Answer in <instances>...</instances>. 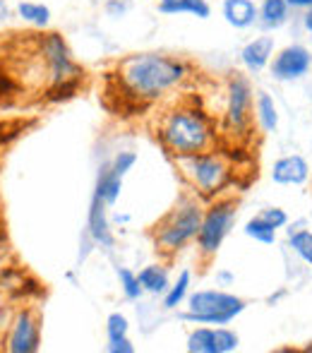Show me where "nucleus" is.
Instances as JSON below:
<instances>
[{
	"mask_svg": "<svg viewBox=\"0 0 312 353\" xmlns=\"http://www.w3.org/2000/svg\"><path fill=\"white\" fill-rule=\"evenodd\" d=\"M106 202L101 197L94 195L92 197V207H89V233L96 243L101 245H113V238H111V231H108V221H106Z\"/></svg>",
	"mask_w": 312,
	"mask_h": 353,
	"instance_id": "2eb2a0df",
	"label": "nucleus"
},
{
	"mask_svg": "<svg viewBox=\"0 0 312 353\" xmlns=\"http://www.w3.org/2000/svg\"><path fill=\"white\" fill-rule=\"evenodd\" d=\"M108 341L113 339H123V336H127V320L121 315V312H113L111 317H108Z\"/></svg>",
	"mask_w": 312,
	"mask_h": 353,
	"instance_id": "393cba45",
	"label": "nucleus"
},
{
	"mask_svg": "<svg viewBox=\"0 0 312 353\" xmlns=\"http://www.w3.org/2000/svg\"><path fill=\"white\" fill-rule=\"evenodd\" d=\"M262 216H264L267 221H269L274 228H281L286 221H289V216H286V212H284V210H279V207H271V210L262 212Z\"/></svg>",
	"mask_w": 312,
	"mask_h": 353,
	"instance_id": "a878e982",
	"label": "nucleus"
},
{
	"mask_svg": "<svg viewBox=\"0 0 312 353\" xmlns=\"http://www.w3.org/2000/svg\"><path fill=\"white\" fill-rule=\"evenodd\" d=\"M202 216L205 214L195 202H180L178 207H173L154 226L156 250L166 252V255H176L187 241H192L197 236Z\"/></svg>",
	"mask_w": 312,
	"mask_h": 353,
	"instance_id": "20e7f679",
	"label": "nucleus"
},
{
	"mask_svg": "<svg viewBox=\"0 0 312 353\" xmlns=\"http://www.w3.org/2000/svg\"><path fill=\"white\" fill-rule=\"evenodd\" d=\"M286 3L291 5V8H312V0H286Z\"/></svg>",
	"mask_w": 312,
	"mask_h": 353,
	"instance_id": "c85d7f7f",
	"label": "nucleus"
},
{
	"mask_svg": "<svg viewBox=\"0 0 312 353\" xmlns=\"http://www.w3.org/2000/svg\"><path fill=\"white\" fill-rule=\"evenodd\" d=\"M158 12L163 14H195L200 19H207L211 12L207 0H161Z\"/></svg>",
	"mask_w": 312,
	"mask_h": 353,
	"instance_id": "dca6fc26",
	"label": "nucleus"
},
{
	"mask_svg": "<svg viewBox=\"0 0 312 353\" xmlns=\"http://www.w3.org/2000/svg\"><path fill=\"white\" fill-rule=\"evenodd\" d=\"M312 56L303 46H289L274 58L271 63V74L276 79H298L310 70Z\"/></svg>",
	"mask_w": 312,
	"mask_h": 353,
	"instance_id": "9b49d317",
	"label": "nucleus"
},
{
	"mask_svg": "<svg viewBox=\"0 0 312 353\" xmlns=\"http://www.w3.org/2000/svg\"><path fill=\"white\" fill-rule=\"evenodd\" d=\"M140 283L149 293H163L168 288V272L161 265H149L140 272Z\"/></svg>",
	"mask_w": 312,
	"mask_h": 353,
	"instance_id": "f3484780",
	"label": "nucleus"
},
{
	"mask_svg": "<svg viewBox=\"0 0 312 353\" xmlns=\"http://www.w3.org/2000/svg\"><path fill=\"white\" fill-rule=\"evenodd\" d=\"M238 349V334L231 330H197L187 339L192 353H229Z\"/></svg>",
	"mask_w": 312,
	"mask_h": 353,
	"instance_id": "9d476101",
	"label": "nucleus"
},
{
	"mask_svg": "<svg viewBox=\"0 0 312 353\" xmlns=\"http://www.w3.org/2000/svg\"><path fill=\"white\" fill-rule=\"evenodd\" d=\"M289 8L291 5L286 0H264L260 10V17L267 27H281L289 17Z\"/></svg>",
	"mask_w": 312,
	"mask_h": 353,
	"instance_id": "a211bd4d",
	"label": "nucleus"
},
{
	"mask_svg": "<svg viewBox=\"0 0 312 353\" xmlns=\"http://www.w3.org/2000/svg\"><path fill=\"white\" fill-rule=\"evenodd\" d=\"M305 351H312V344H310V346H308V349H305Z\"/></svg>",
	"mask_w": 312,
	"mask_h": 353,
	"instance_id": "7c9ffc66",
	"label": "nucleus"
},
{
	"mask_svg": "<svg viewBox=\"0 0 312 353\" xmlns=\"http://www.w3.org/2000/svg\"><path fill=\"white\" fill-rule=\"evenodd\" d=\"M257 118H260L262 128H264L267 132L276 130V125H279V116H276V106L274 101H271L269 94L262 92L260 99H257Z\"/></svg>",
	"mask_w": 312,
	"mask_h": 353,
	"instance_id": "aec40b11",
	"label": "nucleus"
},
{
	"mask_svg": "<svg viewBox=\"0 0 312 353\" xmlns=\"http://www.w3.org/2000/svg\"><path fill=\"white\" fill-rule=\"evenodd\" d=\"M250 103H252V92L245 77L233 74L229 82V106H226V123L231 130L245 132L250 125Z\"/></svg>",
	"mask_w": 312,
	"mask_h": 353,
	"instance_id": "6e6552de",
	"label": "nucleus"
},
{
	"mask_svg": "<svg viewBox=\"0 0 312 353\" xmlns=\"http://www.w3.org/2000/svg\"><path fill=\"white\" fill-rule=\"evenodd\" d=\"M158 140L173 157H192L211 147L214 132L202 111L176 108L166 113V118L158 125Z\"/></svg>",
	"mask_w": 312,
	"mask_h": 353,
	"instance_id": "f03ea898",
	"label": "nucleus"
},
{
	"mask_svg": "<svg viewBox=\"0 0 312 353\" xmlns=\"http://www.w3.org/2000/svg\"><path fill=\"white\" fill-rule=\"evenodd\" d=\"M245 233L250 238H255V241L264 243V245L274 243V238H276V228L271 226V223L267 221V219L262 216V214H260V216H255V219H250V221H247Z\"/></svg>",
	"mask_w": 312,
	"mask_h": 353,
	"instance_id": "412c9836",
	"label": "nucleus"
},
{
	"mask_svg": "<svg viewBox=\"0 0 312 353\" xmlns=\"http://www.w3.org/2000/svg\"><path fill=\"white\" fill-rule=\"evenodd\" d=\"M245 310V301L224 291H197L190 296V310L185 312V320L209 322V325H226L236 315Z\"/></svg>",
	"mask_w": 312,
	"mask_h": 353,
	"instance_id": "39448f33",
	"label": "nucleus"
},
{
	"mask_svg": "<svg viewBox=\"0 0 312 353\" xmlns=\"http://www.w3.org/2000/svg\"><path fill=\"white\" fill-rule=\"evenodd\" d=\"M291 248L303 262L312 265V233L310 231H291Z\"/></svg>",
	"mask_w": 312,
	"mask_h": 353,
	"instance_id": "4be33fe9",
	"label": "nucleus"
},
{
	"mask_svg": "<svg viewBox=\"0 0 312 353\" xmlns=\"http://www.w3.org/2000/svg\"><path fill=\"white\" fill-rule=\"evenodd\" d=\"M108 351H111V353H132V351H135V346L130 344V339H127V336H123V339L108 341Z\"/></svg>",
	"mask_w": 312,
	"mask_h": 353,
	"instance_id": "bb28decb",
	"label": "nucleus"
},
{
	"mask_svg": "<svg viewBox=\"0 0 312 353\" xmlns=\"http://www.w3.org/2000/svg\"><path fill=\"white\" fill-rule=\"evenodd\" d=\"M178 166L183 168L192 185L200 188L202 195H214L229 181V163L216 154H192V157H178Z\"/></svg>",
	"mask_w": 312,
	"mask_h": 353,
	"instance_id": "423d86ee",
	"label": "nucleus"
},
{
	"mask_svg": "<svg viewBox=\"0 0 312 353\" xmlns=\"http://www.w3.org/2000/svg\"><path fill=\"white\" fill-rule=\"evenodd\" d=\"M118 279H121V286L123 291H125V296L130 298V301H135V298L142 296V283H140V276L132 274L130 270H118Z\"/></svg>",
	"mask_w": 312,
	"mask_h": 353,
	"instance_id": "b1692460",
	"label": "nucleus"
},
{
	"mask_svg": "<svg viewBox=\"0 0 312 353\" xmlns=\"http://www.w3.org/2000/svg\"><path fill=\"white\" fill-rule=\"evenodd\" d=\"M260 10L252 0H224V17L231 27L245 29L257 19Z\"/></svg>",
	"mask_w": 312,
	"mask_h": 353,
	"instance_id": "4468645a",
	"label": "nucleus"
},
{
	"mask_svg": "<svg viewBox=\"0 0 312 353\" xmlns=\"http://www.w3.org/2000/svg\"><path fill=\"white\" fill-rule=\"evenodd\" d=\"M305 27H308V32L312 34V8L308 10V14H305Z\"/></svg>",
	"mask_w": 312,
	"mask_h": 353,
	"instance_id": "c756f323",
	"label": "nucleus"
},
{
	"mask_svg": "<svg viewBox=\"0 0 312 353\" xmlns=\"http://www.w3.org/2000/svg\"><path fill=\"white\" fill-rule=\"evenodd\" d=\"M17 125H10V123H0V147H3L5 142H10L12 137H17Z\"/></svg>",
	"mask_w": 312,
	"mask_h": 353,
	"instance_id": "cd10ccee",
	"label": "nucleus"
},
{
	"mask_svg": "<svg viewBox=\"0 0 312 353\" xmlns=\"http://www.w3.org/2000/svg\"><path fill=\"white\" fill-rule=\"evenodd\" d=\"M17 12L19 17L24 19V22L34 24V27H46L48 22H51V10L46 8V5L41 3H19L17 5Z\"/></svg>",
	"mask_w": 312,
	"mask_h": 353,
	"instance_id": "6ab92c4d",
	"label": "nucleus"
},
{
	"mask_svg": "<svg viewBox=\"0 0 312 353\" xmlns=\"http://www.w3.org/2000/svg\"><path fill=\"white\" fill-rule=\"evenodd\" d=\"M187 286H190V272H183L180 279L173 283L171 288H168L163 305H166V307H178V305H180L183 298H185V293H187Z\"/></svg>",
	"mask_w": 312,
	"mask_h": 353,
	"instance_id": "5701e85b",
	"label": "nucleus"
},
{
	"mask_svg": "<svg viewBox=\"0 0 312 353\" xmlns=\"http://www.w3.org/2000/svg\"><path fill=\"white\" fill-rule=\"evenodd\" d=\"M236 221V202L224 200L209 207L207 214L202 216L200 231H197V245L205 257H214L219 252L224 238L229 236L231 226Z\"/></svg>",
	"mask_w": 312,
	"mask_h": 353,
	"instance_id": "0eeeda50",
	"label": "nucleus"
},
{
	"mask_svg": "<svg viewBox=\"0 0 312 353\" xmlns=\"http://www.w3.org/2000/svg\"><path fill=\"white\" fill-rule=\"evenodd\" d=\"M271 53H274V39H271V37H260V39H255V41H250L245 48H242V53H240L242 65H245L250 72H260L262 68L269 63Z\"/></svg>",
	"mask_w": 312,
	"mask_h": 353,
	"instance_id": "ddd939ff",
	"label": "nucleus"
},
{
	"mask_svg": "<svg viewBox=\"0 0 312 353\" xmlns=\"http://www.w3.org/2000/svg\"><path fill=\"white\" fill-rule=\"evenodd\" d=\"M41 344V330L39 320L32 310H22L12 322V332L8 339V351L12 353H34Z\"/></svg>",
	"mask_w": 312,
	"mask_h": 353,
	"instance_id": "1a4fd4ad",
	"label": "nucleus"
},
{
	"mask_svg": "<svg viewBox=\"0 0 312 353\" xmlns=\"http://www.w3.org/2000/svg\"><path fill=\"white\" fill-rule=\"evenodd\" d=\"M41 53L43 61L48 65V74H51V92L48 97L53 101L58 99H67L77 92L79 79H82V70L75 61H72V53L67 48V43L63 41L61 34H46L41 39Z\"/></svg>",
	"mask_w": 312,
	"mask_h": 353,
	"instance_id": "7ed1b4c3",
	"label": "nucleus"
},
{
	"mask_svg": "<svg viewBox=\"0 0 312 353\" xmlns=\"http://www.w3.org/2000/svg\"><path fill=\"white\" fill-rule=\"evenodd\" d=\"M308 163H305L303 157L293 154V157H284L274 163V171H271V178L279 185H300L303 181H308Z\"/></svg>",
	"mask_w": 312,
	"mask_h": 353,
	"instance_id": "f8f14e48",
	"label": "nucleus"
},
{
	"mask_svg": "<svg viewBox=\"0 0 312 353\" xmlns=\"http://www.w3.org/2000/svg\"><path fill=\"white\" fill-rule=\"evenodd\" d=\"M187 77V65L178 58L158 56V53H140L127 56L111 72V82L118 84V94L132 108H145L168 89L178 87Z\"/></svg>",
	"mask_w": 312,
	"mask_h": 353,
	"instance_id": "f257e3e1",
	"label": "nucleus"
}]
</instances>
